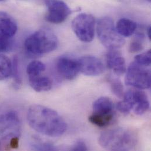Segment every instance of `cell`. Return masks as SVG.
<instances>
[{"instance_id":"obj_29","label":"cell","mask_w":151,"mask_h":151,"mask_svg":"<svg viewBox=\"0 0 151 151\" xmlns=\"http://www.w3.org/2000/svg\"><path fill=\"white\" fill-rule=\"evenodd\" d=\"M4 1V0H0V1Z\"/></svg>"},{"instance_id":"obj_15","label":"cell","mask_w":151,"mask_h":151,"mask_svg":"<svg viewBox=\"0 0 151 151\" xmlns=\"http://www.w3.org/2000/svg\"><path fill=\"white\" fill-rule=\"evenodd\" d=\"M29 83L31 87L38 92L48 91L52 87V80L47 76L41 75L29 77Z\"/></svg>"},{"instance_id":"obj_26","label":"cell","mask_w":151,"mask_h":151,"mask_svg":"<svg viewBox=\"0 0 151 151\" xmlns=\"http://www.w3.org/2000/svg\"><path fill=\"white\" fill-rule=\"evenodd\" d=\"M19 137H13L9 140V146L11 148L15 149L18 147Z\"/></svg>"},{"instance_id":"obj_14","label":"cell","mask_w":151,"mask_h":151,"mask_svg":"<svg viewBox=\"0 0 151 151\" xmlns=\"http://www.w3.org/2000/svg\"><path fill=\"white\" fill-rule=\"evenodd\" d=\"M114 105L112 100L105 96L97 99L93 104V113L107 115L114 114Z\"/></svg>"},{"instance_id":"obj_11","label":"cell","mask_w":151,"mask_h":151,"mask_svg":"<svg viewBox=\"0 0 151 151\" xmlns=\"http://www.w3.org/2000/svg\"><path fill=\"white\" fill-rule=\"evenodd\" d=\"M57 69L60 76L68 80L74 79L79 73L78 60L66 56L57 60Z\"/></svg>"},{"instance_id":"obj_20","label":"cell","mask_w":151,"mask_h":151,"mask_svg":"<svg viewBox=\"0 0 151 151\" xmlns=\"http://www.w3.org/2000/svg\"><path fill=\"white\" fill-rule=\"evenodd\" d=\"M45 65L39 61L31 62L27 67V73L29 77L40 76L45 70Z\"/></svg>"},{"instance_id":"obj_9","label":"cell","mask_w":151,"mask_h":151,"mask_svg":"<svg viewBox=\"0 0 151 151\" xmlns=\"http://www.w3.org/2000/svg\"><path fill=\"white\" fill-rule=\"evenodd\" d=\"M47 6L45 19L52 24H61L71 14V9L62 0H44Z\"/></svg>"},{"instance_id":"obj_3","label":"cell","mask_w":151,"mask_h":151,"mask_svg":"<svg viewBox=\"0 0 151 151\" xmlns=\"http://www.w3.org/2000/svg\"><path fill=\"white\" fill-rule=\"evenodd\" d=\"M58 45V38L50 28H40L25 40L24 47L32 56H41L55 50Z\"/></svg>"},{"instance_id":"obj_1","label":"cell","mask_w":151,"mask_h":151,"mask_svg":"<svg viewBox=\"0 0 151 151\" xmlns=\"http://www.w3.org/2000/svg\"><path fill=\"white\" fill-rule=\"evenodd\" d=\"M29 126L38 133L50 137H59L66 131L64 119L54 110L40 105H32L27 113Z\"/></svg>"},{"instance_id":"obj_12","label":"cell","mask_w":151,"mask_h":151,"mask_svg":"<svg viewBox=\"0 0 151 151\" xmlns=\"http://www.w3.org/2000/svg\"><path fill=\"white\" fill-rule=\"evenodd\" d=\"M106 64L108 68L118 76L123 75L127 71L125 60L117 50H111L106 54Z\"/></svg>"},{"instance_id":"obj_19","label":"cell","mask_w":151,"mask_h":151,"mask_svg":"<svg viewBox=\"0 0 151 151\" xmlns=\"http://www.w3.org/2000/svg\"><path fill=\"white\" fill-rule=\"evenodd\" d=\"M145 35L143 33H137L129 45V51L132 53L140 52L144 48Z\"/></svg>"},{"instance_id":"obj_21","label":"cell","mask_w":151,"mask_h":151,"mask_svg":"<svg viewBox=\"0 0 151 151\" xmlns=\"http://www.w3.org/2000/svg\"><path fill=\"white\" fill-rule=\"evenodd\" d=\"M108 82L110 84L111 89L112 93L119 98L124 96V87L121 80L117 78L109 76L108 78Z\"/></svg>"},{"instance_id":"obj_5","label":"cell","mask_w":151,"mask_h":151,"mask_svg":"<svg viewBox=\"0 0 151 151\" xmlns=\"http://www.w3.org/2000/svg\"><path fill=\"white\" fill-rule=\"evenodd\" d=\"M123 101L119 102L121 109L129 114L131 111L138 115L146 113L150 108V102L146 93L139 89L128 91L124 95Z\"/></svg>"},{"instance_id":"obj_4","label":"cell","mask_w":151,"mask_h":151,"mask_svg":"<svg viewBox=\"0 0 151 151\" xmlns=\"http://www.w3.org/2000/svg\"><path fill=\"white\" fill-rule=\"evenodd\" d=\"M96 32L101 43L109 50H118L125 44L124 37L118 32L113 20L108 17L98 21Z\"/></svg>"},{"instance_id":"obj_7","label":"cell","mask_w":151,"mask_h":151,"mask_svg":"<svg viewBox=\"0 0 151 151\" xmlns=\"http://www.w3.org/2000/svg\"><path fill=\"white\" fill-rule=\"evenodd\" d=\"M95 20L89 14L82 13L74 18L72 28L78 38L83 42L92 41L95 36Z\"/></svg>"},{"instance_id":"obj_10","label":"cell","mask_w":151,"mask_h":151,"mask_svg":"<svg viewBox=\"0 0 151 151\" xmlns=\"http://www.w3.org/2000/svg\"><path fill=\"white\" fill-rule=\"evenodd\" d=\"M79 72L87 76H98L105 71V66L97 57L85 55L78 60Z\"/></svg>"},{"instance_id":"obj_16","label":"cell","mask_w":151,"mask_h":151,"mask_svg":"<svg viewBox=\"0 0 151 151\" xmlns=\"http://www.w3.org/2000/svg\"><path fill=\"white\" fill-rule=\"evenodd\" d=\"M115 28L118 32L123 37H128L132 35L137 30V25L134 21L123 18L116 23Z\"/></svg>"},{"instance_id":"obj_13","label":"cell","mask_w":151,"mask_h":151,"mask_svg":"<svg viewBox=\"0 0 151 151\" xmlns=\"http://www.w3.org/2000/svg\"><path fill=\"white\" fill-rule=\"evenodd\" d=\"M18 29L14 18L6 12L0 11V32L8 37H13Z\"/></svg>"},{"instance_id":"obj_24","label":"cell","mask_w":151,"mask_h":151,"mask_svg":"<svg viewBox=\"0 0 151 151\" xmlns=\"http://www.w3.org/2000/svg\"><path fill=\"white\" fill-rule=\"evenodd\" d=\"M11 38L0 32V53L11 51L12 48V41Z\"/></svg>"},{"instance_id":"obj_2","label":"cell","mask_w":151,"mask_h":151,"mask_svg":"<svg viewBox=\"0 0 151 151\" xmlns=\"http://www.w3.org/2000/svg\"><path fill=\"white\" fill-rule=\"evenodd\" d=\"M98 142L106 150L130 151L136 147L137 137L131 129L119 127L103 132Z\"/></svg>"},{"instance_id":"obj_8","label":"cell","mask_w":151,"mask_h":151,"mask_svg":"<svg viewBox=\"0 0 151 151\" xmlns=\"http://www.w3.org/2000/svg\"><path fill=\"white\" fill-rule=\"evenodd\" d=\"M151 79L150 71L134 61L127 70L125 83L138 89H145L151 87Z\"/></svg>"},{"instance_id":"obj_22","label":"cell","mask_w":151,"mask_h":151,"mask_svg":"<svg viewBox=\"0 0 151 151\" xmlns=\"http://www.w3.org/2000/svg\"><path fill=\"white\" fill-rule=\"evenodd\" d=\"M12 74L13 77V85L14 87L16 89L20 88L22 84V81L21 76L19 74V68H18V60L17 57L14 58L13 61H12Z\"/></svg>"},{"instance_id":"obj_28","label":"cell","mask_w":151,"mask_h":151,"mask_svg":"<svg viewBox=\"0 0 151 151\" xmlns=\"http://www.w3.org/2000/svg\"><path fill=\"white\" fill-rule=\"evenodd\" d=\"M146 1H148V2H151V0H146Z\"/></svg>"},{"instance_id":"obj_25","label":"cell","mask_w":151,"mask_h":151,"mask_svg":"<svg viewBox=\"0 0 151 151\" xmlns=\"http://www.w3.org/2000/svg\"><path fill=\"white\" fill-rule=\"evenodd\" d=\"M73 151H87L88 148L85 144V143L82 141H77L74 146Z\"/></svg>"},{"instance_id":"obj_17","label":"cell","mask_w":151,"mask_h":151,"mask_svg":"<svg viewBox=\"0 0 151 151\" xmlns=\"http://www.w3.org/2000/svg\"><path fill=\"white\" fill-rule=\"evenodd\" d=\"M114 118V114L102 115L92 113L89 116L88 119L91 124L98 127H106L112 123Z\"/></svg>"},{"instance_id":"obj_18","label":"cell","mask_w":151,"mask_h":151,"mask_svg":"<svg viewBox=\"0 0 151 151\" xmlns=\"http://www.w3.org/2000/svg\"><path fill=\"white\" fill-rule=\"evenodd\" d=\"M12 61L6 55L0 53V81L8 78L12 74Z\"/></svg>"},{"instance_id":"obj_6","label":"cell","mask_w":151,"mask_h":151,"mask_svg":"<svg viewBox=\"0 0 151 151\" xmlns=\"http://www.w3.org/2000/svg\"><path fill=\"white\" fill-rule=\"evenodd\" d=\"M21 122L18 112L12 109L0 111V136L4 140L19 137Z\"/></svg>"},{"instance_id":"obj_27","label":"cell","mask_w":151,"mask_h":151,"mask_svg":"<svg viewBox=\"0 0 151 151\" xmlns=\"http://www.w3.org/2000/svg\"><path fill=\"white\" fill-rule=\"evenodd\" d=\"M147 34L148 36V38L150 40L151 38V26H149L147 28Z\"/></svg>"},{"instance_id":"obj_23","label":"cell","mask_w":151,"mask_h":151,"mask_svg":"<svg viewBox=\"0 0 151 151\" xmlns=\"http://www.w3.org/2000/svg\"><path fill=\"white\" fill-rule=\"evenodd\" d=\"M135 62L140 65L149 67L151 63V50L136 55L135 57Z\"/></svg>"}]
</instances>
